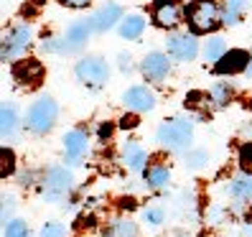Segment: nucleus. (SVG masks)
Returning a JSON list of instances; mask_svg holds the SVG:
<instances>
[{
  "instance_id": "f257e3e1",
  "label": "nucleus",
  "mask_w": 252,
  "mask_h": 237,
  "mask_svg": "<svg viewBox=\"0 0 252 237\" xmlns=\"http://www.w3.org/2000/svg\"><path fill=\"white\" fill-rule=\"evenodd\" d=\"M184 18L191 28V34H214L219 26H224L221 18V5L217 0H194L184 8Z\"/></svg>"
},
{
  "instance_id": "f03ea898",
  "label": "nucleus",
  "mask_w": 252,
  "mask_h": 237,
  "mask_svg": "<svg viewBox=\"0 0 252 237\" xmlns=\"http://www.w3.org/2000/svg\"><path fill=\"white\" fill-rule=\"evenodd\" d=\"M156 138L163 148L168 151H184L194 138V120L191 117H171V120L160 123L156 130Z\"/></svg>"
},
{
  "instance_id": "7ed1b4c3",
  "label": "nucleus",
  "mask_w": 252,
  "mask_h": 237,
  "mask_svg": "<svg viewBox=\"0 0 252 237\" xmlns=\"http://www.w3.org/2000/svg\"><path fill=\"white\" fill-rule=\"evenodd\" d=\"M56 117H59V105L54 97H41L36 100L26 112V128L36 133V135H46V133L56 125Z\"/></svg>"
},
{
  "instance_id": "20e7f679",
  "label": "nucleus",
  "mask_w": 252,
  "mask_h": 237,
  "mask_svg": "<svg viewBox=\"0 0 252 237\" xmlns=\"http://www.w3.org/2000/svg\"><path fill=\"white\" fill-rule=\"evenodd\" d=\"M74 74L77 79L90 87V90H102L110 79V67L102 56H82L77 64H74Z\"/></svg>"
},
{
  "instance_id": "39448f33",
  "label": "nucleus",
  "mask_w": 252,
  "mask_h": 237,
  "mask_svg": "<svg viewBox=\"0 0 252 237\" xmlns=\"http://www.w3.org/2000/svg\"><path fill=\"white\" fill-rule=\"evenodd\" d=\"M31 41H33V28H31V23L13 26L10 31L3 36V51H0V59H3V62L21 59V56L26 54V49L31 46Z\"/></svg>"
},
{
  "instance_id": "423d86ee",
  "label": "nucleus",
  "mask_w": 252,
  "mask_h": 237,
  "mask_svg": "<svg viewBox=\"0 0 252 237\" xmlns=\"http://www.w3.org/2000/svg\"><path fill=\"white\" fill-rule=\"evenodd\" d=\"M74 184V173L66 166H54L43 179V197L49 202H62Z\"/></svg>"
},
{
  "instance_id": "0eeeda50",
  "label": "nucleus",
  "mask_w": 252,
  "mask_h": 237,
  "mask_svg": "<svg viewBox=\"0 0 252 237\" xmlns=\"http://www.w3.org/2000/svg\"><path fill=\"white\" fill-rule=\"evenodd\" d=\"M166 51L176 62H194L199 54L196 34H171L166 41Z\"/></svg>"
},
{
  "instance_id": "6e6552de",
  "label": "nucleus",
  "mask_w": 252,
  "mask_h": 237,
  "mask_svg": "<svg viewBox=\"0 0 252 237\" xmlns=\"http://www.w3.org/2000/svg\"><path fill=\"white\" fill-rule=\"evenodd\" d=\"M123 102L130 112H151L156 110V92L151 90L148 84H135L123 95Z\"/></svg>"
},
{
  "instance_id": "1a4fd4ad",
  "label": "nucleus",
  "mask_w": 252,
  "mask_h": 237,
  "mask_svg": "<svg viewBox=\"0 0 252 237\" xmlns=\"http://www.w3.org/2000/svg\"><path fill=\"white\" fill-rule=\"evenodd\" d=\"M184 21V8L179 0H156L153 3V23L158 28H176Z\"/></svg>"
},
{
  "instance_id": "9d476101",
  "label": "nucleus",
  "mask_w": 252,
  "mask_h": 237,
  "mask_svg": "<svg viewBox=\"0 0 252 237\" xmlns=\"http://www.w3.org/2000/svg\"><path fill=\"white\" fill-rule=\"evenodd\" d=\"M168 54H163V51H151V54H145L143 56V62H140V71H143V77L148 82H163L168 77V71H171V62H168Z\"/></svg>"
},
{
  "instance_id": "9b49d317",
  "label": "nucleus",
  "mask_w": 252,
  "mask_h": 237,
  "mask_svg": "<svg viewBox=\"0 0 252 237\" xmlns=\"http://www.w3.org/2000/svg\"><path fill=\"white\" fill-rule=\"evenodd\" d=\"M250 62H252L250 51H245V49H227V54L214 64V74H219V77H227V74H229V77H232V74L247 71Z\"/></svg>"
},
{
  "instance_id": "f8f14e48",
  "label": "nucleus",
  "mask_w": 252,
  "mask_h": 237,
  "mask_svg": "<svg viewBox=\"0 0 252 237\" xmlns=\"http://www.w3.org/2000/svg\"><path fill=\"white\" fill-rule=\"evenodd\" d=\"M123 18H125L123 8L117 5V3H107V5H102L99 10H94V13H92L90 26H92V31L105 34V31H110V28L120 26V21H123Z\"/></svg>"
},
{
  "instance_id": "ddd939ff",
  "label": "nucleus",
  "mask_w": 252,
  "mask_h": 237,
  "mask_svg": "<svg viewBox=\"0 0 252 237\" xmlns=\"http://www.w3.org/2000/svg\"><path fill=\"white\" fill-rule=\"evenodd\" d=\"M90 36H92L90 21H74V23L66 28V34L62 36V38H64V54H74V51L84 49L87 41H90Z\"/></svg>"
},
{
  "instance_id": "4468645a",
  "label": "nucleus",
  "mask_w": 252,
  "mask_h": 237,
  "mask_svg": "<svg viewBox=\"0 0 252 237\" xmlns=\"http://www.w3.org/2000/svg\"><path fill=\"white\" fill-rule=\"evenodd\" d=\"M13 77L23 87H38L43 79V67L38 59H23V62L13 64Z\"/></svg>"
},
{
  "instance_id": "2eb2a0df",
  "label": "nucleus",
  "mask_w": 252,
  "mask_h": 237,
  "mask_svg": "<svg viewBox=\"0 0 252 237\" xmlns=\"http://www.w3.org/2000/svg\"><path fill=\"white\" fill-rule=\"evenodd\" d=\"M87 148H90V135H87V130L74 128L64 135V153L69 158V164H77V161L87 153Z\"/></svg>"
},
{
  "instance_id": "dca6fc26",
  "label": "nucleus",
  "mask_w": 252,
  "mask_h": 237,
  "mask_svg": "<svg viewBox=\"0 0 252 237\" xmlns=\"http://www.w3.org/2000/svg\"><path fill=\"white\" fill-rule=\"evenodd\" d=\"M123 161H125V166L132 171V173H140V171H145V161H148V156H145V151H143V145H138V143H125V148H123Z\"/></svg>"
},
{
  "instance_id": "f3484780",
  "label": "nucleus",
  "mask_w": 252,
  "mask_h": 237,
  "mask_svg": "<svg viewBox=\"0 0 252 237\" xmlns=\"http://www.w3.org/2000/svg\"><path fill=\"white\" fill-rule=\"evenodd\" d=\"M227 191L237 202H252V173L245 171L240 176H234V179L229 181V186H227Z\"/></svg>"
},
{
  "instance_id": "a211bd4d",
  "label": "nucleus",
  "mask_w": 252,
  "mask_h": 237,
  "mask_svg": "<svg viewBox=\"0 0 252 237\" xmlns=\"http://www.w3.org/2000/svg\"><path fill=\"white\" fill-rule=\"evenodd\" d=\"M120 36L123 38H127V41H132V38H140L143 36V31H145V18L140 16V13H127V16L120 21Z\"/></svg>"
},
{
  "instance_id": "6ab92c4d",
  "label": "nucleus",
  "mask_w": 252,
  "mask_h": 237,
  "mask_svg": "<svg viewBox=\"0 0 252 237\" xmlns=\"http://www.w3.org/2000/svg\"><path fill=\"white\" fill-rule=\"evenodd\" d=\"M247 5H250V0H224V3H221V18H224V26L240 23Z\"/></svg>"
},
{
  "instance_id": "aec40b11",
  "label": "nucleus",
  "mask_w": 252,
  "mask_h": 237,
  "mask_svg": "<svg viewBox=\"0 0 252 237\" xmlns=\"http://www.w3.org/2000/svg\"><path fill=\"white\" fill-rule=\"evenodd\" d=\"M18 110L16 105H3V110H0V133H3V138H10L13 133L18 130Z\"/></svg>"
},
{
  "instance_id": "412c9836",
  "label": "nucleus",
  "mask_w": 252,
  "mask_h": 237,
  "mask_svg": "<svg viewBox=\"0 0 252 237\" xmlns=\"http://www.w3.org/2000/svg\"><path fill=\"white\" fill-rule=\"evenodd\" d=\"M145 181H148V186H153V189L166 186V184L171 181V169H168L166 164H153V166H148Z\"/></svg>"
},
{
  "instance_id": "4be33fe9",
  "label": "nucleus",
  "mask_w": 252,
  "mask_h": 237,
  "mask_svg": "<svg viewBox=\"0 0 252 237\" xmlns=\"http://www.w3.org/2000/svg\"><path fill=\"white\" fill-rule=\"evenodd\" d=\"M105 237H140V230L132 219H115L107 227Z\"/></svg>"
},
{
  "instance_id": "5701e85b",
  "label": "nucleus",
  "mask_w": 252,
  "mask_h": 237,
  "mask_svg": "<svg viewBox=\"0 0 252 237\" xmlns=\"http://www.w3.org/2000/svg\"><path fill=\"white\" fill-rule=\"evenodd\" d=\"M212 105H214V102H212V95L209 92H189L186 95V107L199 112V115H206Z\"/></svg>"
},
{
  "instance_id": "b1692460",
  "label": "nucleus",
  "mask_w": 252,
  "mask_h": 237,
  "mask_svg": "<svg viewBox=\"0 0 252 237\" xmlns=\"http://www.w3.org/2000/svg\"><path fill=\"white\" fill-rule=\"evenodd\" d=\"M201 54H204V62L214 67V64L219 62V59H221V56L227 54L224 38H209V41L204 43V51H201Z\"/></svg>"
},
{
  "instance_id": "393cba45",
  "label": "nucleus",
  "mask_w": 252,
  "mask_h": 237,
  "mask_svg": "<svg viewBox=\"0 0 252 237\" xmlns=\"http://www.w3.org/2000/svg\"><path fill=\"white\" fill-rule=\"evenodd\" d=\"M209 95H212L214 107H227L229 102H232V87L224 84V82H217L212 90H209Z\"/></svg>"
},
{
  "instance_id": "a878e982",
  "label": "nucleus",
  "mask_w": 252,
  "mask_h": 237,
  "mask_svg": "<svg viewBox=\"0 0 252 237\" xmlns=\"http://www.w3.org/2000/svg\"><path fill=\"white\" fill-rule=\"evenodd\" d=\"M13 171H16V156H13L10 148H3V151H0V176L5 179Z\"/></svg>"
},
{
  "instance_id": "bb28decb",
  "label": "nucleus",
  "mask_w": 252,
  "mask_h": 237,
  "mask_svg": "<svg viewBox=\"0 0 252 237\" xmlns=\"http://www.w3.org/2000/svg\"><path fill=\"white\" fill-rule=\"evenodd\" d=\"M3 237H28V225L23 219H10V222H5Z\"/></svg>"
},
{
  "instance_id": "cd10ccee",
  "label": "nucleus",
  "mask_w": 252,
  "mask_h": 237,
  "mask_svg": "<svg viewBox=\"0 0 252 237\" xmlns=\"http://www.w3.org/2000/svg\"><path fill=\"white\" fill-rule=\"evenodd\" d=\"M143 219L151 227H158V225H163V219H166V212H163L160 206H148V209H143Z\"/></svg>"
},
{
  "instance_id": "c85d7f7f",
  "label": "nucleus",
  "mask_w": 252,
  "mask_h": 237,
  "mask_svg": "<svg viewBox=\"0 0 252 237\" xmlns=\"http://www.w3.org/2000/svg\"><path fill=\"white\" fill-rule=\"evenodd\" d=\"M240 166H242V171H247V173H252V143H242L240 145Z\"/></svg>"
},
{
  "instance_id": "c756f323",
  "label": "nucleus",
  "mask_w": 252,
  "mask_h": 237,
  "mask_svg": "<svg viewBox=\"0 0 252 237\" xmlns=\"http://www.w3.org/2000/svg\"><path fill=\"white\" fill-rule=\"evenodd\" d=\"M186 164L191 169H201L204 164H209V153H206V151H191L186 156Z\"/></svg>"
},
{
  "instance_id": "7c9ffc66",
  "label": "nucleus",
  "mask_w": 252,
  "mask_h": 237,
  "mask_svg": "<svg viewBox=\"0 0 252 237\" xmlns=\"http://www.w3.org/2000/svg\"><path fill=\"white\" fill-rule=\"evenodd\" d=\"M64 225H59V222H46V225L41 227L38 237H64Z\"/></svg>"
},
{
  "instance_id": "2f4dec72",
  "label": "nucleus",
  "mask_w": 252,
  "mask_h": 237,
  "mask_svg": "<svg viewBox=\"0 0 252 237\" xmlns=\"http://www.w3.org/2000/svg\"><path fill=\"white\" fill-rule=\"evenodd\" d=\"M13 209H16V197L5 194V197H3V225H5V222H10Z\"/></svg>"
},
{
  "instance_id": "473e14b6",
  "label": "nucleus",
  "mask_w": 252,
  "mask_h": 237,
  "mask_svg": "<svg viewBox=\"0 0 252 237\" xmlns=\"http://www.w3.org/2000/svg\"><path fill=\"white\" fill-rule=\"evenodd\" d=\"M59 3L66 5V8H74V10H82L87 5H92V0H59Z\"/></svg>"
},
{
  "instance_id": "72a5a7b5",
  "label": "nucleus",
  "mask_w": 252,
  "mask_h": 237,
  "mask_svg": "<svg viewBox=\"0 0 252 237\" xmlns=\"http://www.w3.org/2000/svg\"><path fill=\"white\" fill-rule=\"evenodd\" d=\"M135 125H138V115H135V112L125 115L123 120H120V128H125V130H127V128H135Z\"/></svg>"
},
{
  "instance_id": "f704fd0d",
  "label": "nucleus",
  "mask_w": 252,
  "mask_h": 237,
  "mask_svg": "<svg viewBox=\"0 0 252 237\" xmlns=\"http://www.w3.org/2000/svg\"><path fill=\"white\" fill-rule=\"evenodd\" d=\"M120 69H123V71H127V74L132 71V59H130L127 54H120Z\"/></svg>"
},
{
  "instance_id": "c9c22d12",
  "label": "nucleus",
  "mask_w": 252,
  "mask_h": 237,
  "mask_svg": "<svg viewBox=\"0 0 252 237\" xmlns=\"http://www.w3.org/2000/svg\"><path fill=\"white\" fill-rule=\"evenodd\" d=\"M110 135H112V125H110V123H102V125H99V138L105 140V138H110Z\"/></svg>"
},
{
  "instance_id": "e433bc0d",
  "label": "nucleus",
  "mask_w": 252,
  "mask_h": 237,
  "mask_svg": "<svg viewBox=\"0 0 252 237\" xmlns=\"http://www.w3.org/2000/svg\"><path fill=\"white\" fill-rule=\"evenodd\" d=\"M247 77L252 79V62H250V67H247Z\"/></svg>"
},
{
  "instance_id": "4c0bfd02",
  "label": "nucleus",
  "mask_w": 252,
  "mask_h": 237,
  "mask_svg": "<svg viewBox=\"0 0 252 237\" xmlns=\"http://www.w3.org/2000/svg\"><path fill=\"white\" fill-rule=\"evenodd\" d=\"M171 237H189V235H181V232H179V235H171Z\"/></svg>"
},
{
  "instance_id": "58836bf2",
  "label": "nucleus",
  "mask_w": 252,
  "mask_h": 237,
  "mask_svg": "<svg viewBox=\"0 0 252 237\" xmlns=\"http://www.w3.org/2000/svg\"><path fill=\"white\" fill-rule=\"evenodd\" d=\"M247 235H250V237H252V225H250V227H247Z\"/></svg>"
}]
</instances>
